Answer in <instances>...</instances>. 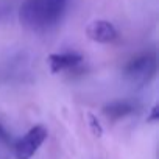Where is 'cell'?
Returning <instances> with one entry per match:
<instances>
[{
  "label": "cell",
  "mask_w": 159,
  "mask_h": 159,
  "mask_svg": "<svg viewBox=\"0 0 159 159\" xmlns=\"http://www.w3.org/2000/svg\"><path fill=\"white\" fill-rule=\"evenodd\" d=\"M69 0H24L19 8V22L30 31L44 33L62 19Z\"/></svg>",
  "instance_id": "1"
},
{
  "label": "cell",
  "mask_w": 159,
  "mask_h": 159,
  "mask_svg": "<svg viewBox=\"0 0 159 159\" xmlns=\"http://www.w3.org/2000/svg\"><path fill=\"white\" fill-rule=\"evenodd\" d=\"M156 70V56L153 53H142L126 62L123 67V76L133 86H145L154 78Z\"/></svg>",
  "instance_id": "2"
},
{
  "label": "cell",
  "mask_w": 159,
  "mask_h": 159,
  "mask_svg": "<svg viewBox=\"0 0 159 159\" xmlns=\"http://www.w3.org/2000/svg\"><path fill=\"white\" fill-rule=\"evenodd\" d=\"M47 128L44 125H36L28 129V133L19 139L14 145V156L16 159H31L34 153L41 148V145L47 139Z\"/></svg>",
  "instance_id": "3"
},
{
  "label": "cell",
  "mask_w": 159,
  "mask_h": 159,
  "mask_svg": "<svg viewBox=\"0 0 159 159\" xmlns=\"http://www.w3.org/2000/svg\"><path fill=\"white\" fill-rule=\"evenodd\" d=\"M86 34L91 41L98 42V44H109L116 41L119 36L116 27L109 20H103V19H97L91 22L86 28Z\"/></svg>",
  "instance_id": "4"
},
{
  "label": "cell",
  "mask_w": 159,
  "mask_h": 159,
  "mask_svg": "<svg viewBox=\"0 0 159 159\" xmlns=\"http://www.w3.org/2000/svg\"><path fill=\"white\" fill-rule=\"evenodd\" d=\"M48 67L52 73H62L76 69L83 62V56L73 53V52H64V53H52L47 58Z\"/></svg>",
  "instance_id": "5"
},
{
  "label": "cell",
  "mask_w": 159,
  "mask_h": 159,
  "mask_svg": "<svg viewBox=\"0 0 159 159\" xmlns=\"http://www.w3.org/2000/svg\"><path fill=\"white\" fill-rule=\"evenodd\" d=\"M134 108L128 102H112L103 108V114L111 120H120L129 114H133Z\"/></svg>",
  "instance_id": "6"
},
{
  "label": "cell",
  "mask_w": 159,
  "mask_h": 159,
  "mask_svg": "<svg viewBox=\"0 0 159 159\" xmlns=\"http://www.w3.org/2000/svg\"><path fill=\"white\" fill-rule=\"evenodd\" d=\"M88 122H89V128H91L92 134H94L95 137H102V134H103V126H102L100 120H98L92 112L88 114Z\"/></svg>",
  "instance_id": "7"
},
{
  "label": "cell",
  "mask_w": 159,
  "mask_h": 159,
  "mask_svg": "<svg viewBox=\"0 0 159 159\" xmlns=\"http://www.w3.org/2000/svg\"><path fill=\"white\" fill-rule=\"evenodd\" d=\"M159 120V106L157 105H153V108L150 109V114L147 116V122L148 123H154Z\"/></svg>",
  "instance_id": "8"
},
{
  "label": "cell",
  "mask_w": 159,
  "mask_h": 159,
  "mask_svg": "<svg viewBox=\"0 0 159 159\" xmlns=\"http://www.w3.org/2000/svg\"><path fill=\"white\" fill-rule=\"evenodd\" d=\"M11 142V137H10V134H8V131L0 125V143H5V145H8Z\"/></svg>",
  "instance_id": "9"
}]
</instances>
